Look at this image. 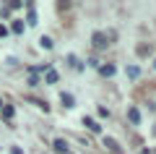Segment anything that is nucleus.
Instances as JSON below:
<instances>
[{
  "mask_svg": "<svg viewBox=\"0 0 156 154\" xmlns=\"http://www.w3.org/2000/svg\"><path fill=\"white\" fill-rule=\"evenodd\" d=\"M0 112H3V118H13V115H16V110H13V107H3Z\"/></svg>",
  "mask_w": 156,
  "mask_h": 154,
  "instance_id": "obj_10",
  "label": "nucleus"
},
{
  "mask_svg": "<svg viewBox=\"0 0 156 154\" xmlns=\"http://www.w3.org/2000/svg\"><path fill=\"white\" fill-rule=\"evenodd\" d=\"M128 76H130V78H138V76H140V68H138V66H130V68H128Z\"/></svg>",
  "mask_w": 156,
  "mask_h": 154,
  "instance_id": "obj_8",
  "label": "nucleus"
},
{
  "mask_svg": "<svg viewBox=\"0 0 156 154\" xmlns=\"http://www.w3.org/2000/svg\"><path fill=\"white\" fill-rule=\"evenodd\" d=\"M11 154H23V152H21L18 146H13V149H11Z\"/></svg>",
  "mask_w": 156,
  "mask_h": 154,
  "instance_id": "obj_13",
  "label": "nucleus"
},
{
  "mask_svg": "<svg viewBox=\"0 0 156 154\" xmlns=\"http://www.w3.org/2000/svg\"><path fill=\"white\" fill-rule=\"evenodd\" d=\"M55 152H60V154H68V141H62V138H55Z\"/></svg>",
  "mask_w": 156,
  "mask_h": 154,
  "instance_id": "obj_5",
  "label": "nucleus"
},
{
  "mask_svg": "<svg viewBox=\"0 0 156 154\" xmlns=\"http://www.w3.org/2000/svg\"><path fill=\"white\" fill-rule=\"evenodd\" d=\"M99 73L101 76H115V66H99Z\"/></svg>",
  "mask_w": 156,
  "mask_h": 154,
  "instance_id": "obj_7",
  "label": "nucleus"
},
{
  "mask_svg": "<svg viewBox=\"0 0 156 154\" xmlns=\"http://www.w3.org/2000/svg\"><path fill=\"white\" fill-rule=\"evenodd\" d=\"M104 146H107V149H109V152H112V154H122V149H120V144H117V141H115V138H109V136H107V138H104Z\"/></svg>",
  "mask_w": 156,
  "mask_h": 154,
  "instance_id": "obj_2",
  "label": "nucleus"
},
{
  "mask_svg": "<svg viewBox=\"0 0 156 154\" xmlns=\"http://www.w3.org/2000/svg\"><path fill=\"white\" fill-rule=\"evenodd\" d=\"M23 32V24L21 21H13V34H21Z\"/></svg>",
  "mask_w": 156,
  "mask_h": 154,
  "instance_id": "obj_12",
  "label": "nucleus"
},
{
  "mask_svg": "<svg viewBox=\"0 0 156 154\" xmlns=\"http://www.w3.org/2000/svg\"><path fill=\"white\" fill-rule=\"evenodd\" d=\"M154 68H156V60H154Z\"/></svg>",
  "mask_w": 156,
  "mask_h": 154,
  "instance_id": "obj_15",
  "label": "nucleus"
},
{
  "mask_svg": "<svg viewBox=\"0 0 156 154\" xmlns=\"http://www.w3.org/2000/svg\"><path fill=\"white\" fill-rule=\"evenodd\" d=\"M3 105H5V102H3V99H0V110H3Z\"/></svg>",
  "mask_w": 156,
  "mask_h": 154,
  "instance_id": "obj_14",
  "label": "nucleus"
},
{
  "mask_svg": "<svg viewBox=\"0 0 156 154\" xmlns=\"http://www.w3.org/2000/svg\"><path fill=\"white\" fill-rule=\"evenodd\" d=\"M112 39H115V32H94L91 34V44L96 50H107L112 44Z\"/></svg>",
  "mask_w": 156,
  "mask_h": 154,
  "instance_id": "obj_1",
  "label": "nucleus"
},
{
  "mask_svg": "<svg viewBox=\"0 0 156 154\" xmlns=\"http://www.w3.org/2000/svg\"><path fill=\"white\" fill-rule=\"evenodd\" d=\"M39 44H42L44 50H52V39L50 37H42V39H39Z\"/></svg>",
  "mask_w": 156,
  "mask_h": 154,
  "instance_id": "obj_9",
  "label": "nucleus"
},
{
  "mask_svg": "<svg viewBox=\"0 0 156 154\" xmlns=\"http://www.w3.org/2000/svg\"><path fill=\"white\" fill-rule=\"evenodd\" d=\"M128 118H130V123H133V126H138V123H140V112H138V107H130V110H128Z\"/></svg>",
  "mask_w": 156,
  "mask_h": 154,
  "instance_id": "obj_4",
  "label": "nucleus"
},
{
  "mask_svg": "<svg viewBox=\"0 0 156 154\" xmlns=\"http://www.w3.org/2000/svg\"><path fill=\"white\" fill-rule=\"evenodd\" d=\"M60 99L65 102V107H73V105H76V99H73V94H68V92H62V94H60Z\"/></svg>",
  "mask_w": 156,
  "mask_h": 154,
  "instance_id": "obj_6",
  "label": "nucleus"
},
{
  "mask_svg": "<svg viewBox=\"0 0 156 154\" xmlns=\"http://www.w3.org/2000/svg\"><path fill=\"white\" fill-rule=\"evenodd\" d=\"M83 126L89 128V131H94V133H99V131H101V126L94 120V118H83Z\"/></svg>",
  "mask_w": 156,
  "mask_h": 154,
  "instance_id": "obj_3",
  "label": "nucleus"
},
{
  "mask_svg": "<svg viewBox=\"0 0 156 154\" xmlns=\"http://www.w3.org/2000/svg\"><path fill=\"white\" fill-rule=\"evenodd\" d=\"M57 78H60V76H57V71H47V81H50V84H55Z\"/></svg>",
  "mask_w": 156,
  "mask_h": 154,
  "instance_id": "obj_11",
  "label": "nucleus"
}]
</instances>
